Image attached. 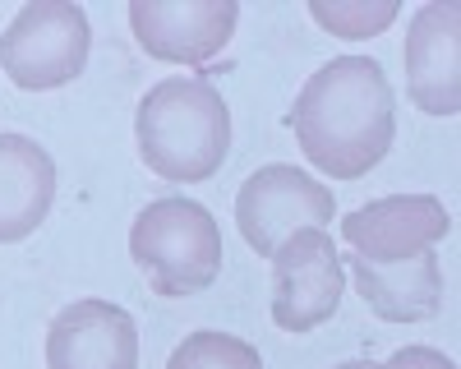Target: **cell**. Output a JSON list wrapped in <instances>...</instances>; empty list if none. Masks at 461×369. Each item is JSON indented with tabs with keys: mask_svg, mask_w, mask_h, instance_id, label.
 <instances>
[{
	"mask_svg": "<svg viewBox=\"0 0 461 369\" xmlns=\"http://www.w3.org/2000/svg\"><path fill=\"white\" fill-rule=\"evenodd\" d=\"M314 23H323L332 37H378L397 19V0H314L310 5Z\"/></svg>",
	"mask_w": 461,
	"mask_h": 369,
	"instance_id": "5bb4252c",
	"label": "cell"
},
{
	"mask_svg": "<svg viewBox=\"0 0 461 369\" xmlns=\"http://www.w3.org/2000/svg\"><path fill=\"white\" fill-rule=\"evenodd\" d=\"M341 264L351 268L360 301L383 323H420L443 310V268L434 249L415 258H397V264H369L360 254L341 258Z\"/></svg>",
	"mask_w": 461,
	"mask_h": 369,
	"instance_id": "8fae6325",
	"label": "cell"
},
{
	"mask_svg": "<svg viewBox=\"0 0 461 369\" xmlns=\"http://www.w3.org/2000/svg\"><path fill=\"white\" fill-rule=\"evenodd\" d=\"M337 217V199L328 184H319L310 171H295L286 162L258 166L236 194V221L240 236L258 258H273L282 240L295 231L323 227Z\"/></svg>",
	"mask_w": 461,
	"mask_h": 369,
	"instance_id": "5b68a950",
	"label": "cell"
},
{
	"mask_svg": "<svg viewBox=\"0 0 461 369\" xmlns=\"http://www.w3.org/2000/svg\"><path fill=\"white\" fill-rule=\"evenodd\" d=\"M236 0H134L130 23L152 60L208 65L236 37Z\"/></svg>",
	"mask_w": 461,
	"mask_h": 369,
	"instance_id": "52a82bcc",
	"label": "cell"
},
{
	"mask_svg": "<svg viewBox=\"0 0 461 369\" xmlns=\"http://www.w3.org/2000/svg\"><path fill=\"white\" fill-rule=\"evenodd\" d=\"M167 369H263V360L245 338L203 328V332H189V338L171 351Z\"/></svg>",
	"mask_w": 461,
	"mask_h": 369,
	"instance_id": "4fadbf2b",
	"label": "cell"
},
{
	"mask_svg": "<svg viewBox=\"0 0 461 369\" xmlns=\"http://www.w3.org/2000/svg\"><path fill=\"white\" fill-rule=\"evenodd\" d=\"M130 254L143 268L148 286L167 295V301H185L199 295L217 282L221 273V227L217 217L194 203V199H152L130 231Z\"/></svg>",
	"mask_w": 461,
	"mask_h": 369,
	"instance_id": "3957f363",
	"label": "cell"
},
{
	"mask_svg": "<svg viewBox=\"0 0 461 369\" xmlns=\"http://www.w3.org/2000/svg\"><path fill=\"white\" fill-rule=\"evenodd\" d=\"M134 139L148 171L171 184L212 180L230 153V111L208 74H176L139 102Z\"/></svg>",
	"mask_w": 461,
	"mask_h": 369,
	"instance_id": "7a4b0ae2",
	"label": "cell"
},
{
	"mask_svg": "<svg viewBox=\"0 0 461 369\" xmlns=\"http://www.w3.org/2000/svg\"><path fill=\"white\" fill-rule=\"evenodd\" d=\"M56 203V162L28 134H0V245L28 240Z\"/></svg>",
	"mask_w": 461,
	"mask_h": 369,
	"instance_id": "7c38bea8",
	"label": "cell"
},
{
	"mask_svg": "<svg viewBox=\"0 0 461 369\" xmlns=\"http://www.w3.org/2000/svg\"><path fill=\"white\" fill-rule=\"evenodd\" d=\"M341 254L323 227L295 231L273 254V323L286 332H310L341 305Z\"/></svg>",
	"mask_w": 461,
	"mask_h": 369,
	"instance_id": "8992f818",
	"label": "cell"
},
{
	"mask_svg": "<svg viewBox=\"0 0 461 369\" xmlns=\"http://www.w3.org/2000/svg\"><path fill=\"white\" fill-rule=\"evenodd\" d=\"M93 51V28L84 5L69 0H28L0 32V69L23 93H51L84 74Z\"/></svg>",
	"mask_w": 461,
	"mask_h": 369,
	"instance_id": "277c9868",
	"label": "cell"
},
{
	"mask_svg": "<svg viewBox=\"0 0 461 369\" xmlns=\"http://www.w3.org/2000/svg\"><path fill=\"white\" fill-rule=\"evenodd\" d=\"M47 369H139L134 314L111 301H74L47 328Z\"/></svg>",
	"mask_w": 461,
	"mask_h": 369,
	"instance_id": "9c48e42d",
	"label": "cell"
},
{
	"mask_svg": "<svg viewBox=\"0 0 461 369\" xmlns=\"http://www.w3.org/2000/svg\"><path fill=\"white\" fill-rule=\"evenodd\" d=\"M337 369H388V364H374V360H346V364H337Z\"/></svg>",
	"mask_w": 461,
	"mask_h": 369,
	"instance_id": "2e32d148",
	"label": "cell"
},
{
	"mask_svg": "<svg viewBox=\"0 0 461 369\" xmlns=\"http://www.w3.org/2000/svg\"><path fill=\"white\" fill-rule=\"evenodd\" d=\"M388 369H456V364L443 351H434V346H402L388 360Z\"/></svg>",
	"mask_w": 461,
	"mask_h": 369,
	"instance_id": "9a60e30c",
	"label": "cell"
},
{
	"mask_svg": "<svg viewBox=\"0 0 461 369\" xmlns=\"http://www.w3.org/2000/svg\"><path fill=\"white\" fill-rule=\"evenodd\" d=\"M461 14L456 5L438 0V5L415 10L411 28H406V84H411V102L425 116H456L461 111V32H456Z\"/></svg>",
	"mask_w": 461,
	"mask_h": 369,
	"instance_id": "30bf717a",
	"label": "cell"
},
{
	"mask_svg": "<svg viewBox=\"0 0 461 369\" xmlns=\"http://www.w3.org/2000/svg\"><path fill=\"white\" fill-rule=\"evenodd\" d=\"M452 231V217L434 194H388L341 217V240L369 264H397L434 249Z\"/></svg>",
	"mask_w": 461,
	"mask_h": 369,
	"instance_id": "ba28073f",
	"label": "cell"
},
{
	"mask_svg": "<svg viewBox=\"0 0 461 369\" xmlns=\"http://www.w3.org/2000/svg\"><path fill=\"white\" fill-rule=\"evenodd\" d=\"M291 130L300 153L332 180L369 176L397 139V97L374 56H337L300 88Z\"/></svg>",
	"mask_w": 461,
	"mask_h": 369,
	"instance_id": "6da1fadb",
	"label": "cell"
}]
</instances>
